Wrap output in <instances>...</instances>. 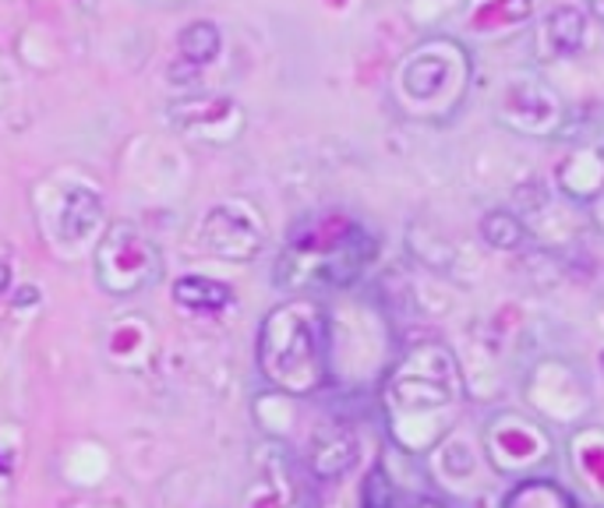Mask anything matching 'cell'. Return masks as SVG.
Returning <instances> with one entry per match:
<instances>
[{"label":"cell","instance_id":"cell-3","mask_svg":"<svg viewBox=\"0 0 604 508\" xmlns=\"http://www.w3.org/2000/svg\"><path fill=\"white\" fill-rule=\"evenodd\" d=\"M163 276L160 247L128 223H117L103 233L96 247V279L107 294L128 297L153 286Z\"/></svg>","mask_w":604,"mask_h":508},{"label":"cell","instance_id":"cell-12","mask_svg":"<svg viewBox=\"0 0 604 508\" xmlns=\"http://www.w3.org/2000/svg\"><path fill=\"white\" fill-rule=\"evenodd\" d=\"M8 283H11V273H8V265H4V262H0V294H4V290H8Z\"/></svg>","mask_w":604,"mask_h":508},{"label":"cell","instance_id":"cell-11","mask_svg":"<svg viewBox=\"0 0 604 508\" xmlns=\"http://www.w3.org/2000/svg\"><path fill=\"white\" fill-rule=\"evenodd\" d=\"M350 466H354V438H340V442H326L318 445L315 452V473L318 477H340V473H347Z\"/></svg>","mask_w":604,"mask_h":508},{"label":"cell","instance_id":"cell-8","mask_svg":"<svg viewBox=\"0 0 604 508\" xmlns=\"http://www.w3.org/2000/svg\"><path fill=\"white\" fill-rule=\"evenodd\" d=\"M177 46H180L184 60L209 64V60H216V54H220L223 40H220V29H216L212 22H191L188 29L180 32Z\"/></svg>","mask_w":604,"mask_h":508},{"label":"cell","instance_id":"cell-7","mask_svg":"<svg viewBox=\"0 0 604 508\" xmlns=\"http://www.w3.org/2000/svg\"><path fill=\"white\" fill-rule=\"evenodd\" d=\"M99 216H103V201H99L96 191H72V198H67V206H64V216H61V230L67 241H81V236L92 233Z\"/></svg>","mask_w":604,"mask_h":508},{"label":"cell","instance_id":"cell-13","mask_svg":"<svg viewBox=\"0 0 604 508\" xmlns=\"http://www.w3.org/2000/svg\"><path fill=\"white\" fill-rule=\"evenodd\" d=\"M32 300H36V290H29V294L22 290V294H19V308H22V303H32Z\"/></svg>","mask_w":604,"mask_h":508},{"label":"cell","instance_id":"cell-2","mask_svg":"<svg viewBox=\"0 0 604 508\" xmlns=\"http://www.w3.org/2000/svg\"><path fill=\"white\" fill-rule=\"evenodd\" d=\"M375 236L336 216L305 219L276 265L279 286H350L375 258Z\"/></svg>","mask_w":604,"mask_h":508},{"label":"cell","instance_id":"cell-10","mask_svg":"<svg viewBox=\"0 0 604 508\" xmlns=\"http://www.w3.org/2000/svg\"><path fill=\"white\" fill-rule=\"evenodd\" d=\"M583 32H586V19H583V14L573 8V11H569V25H562V8H559V11L545 22V49H548L551 57H559V40H562V36H565L569 49H580Z\"/></svg>","mask_w":604,"mask_h":508},{"label":"cell","instance_id":"cell-5","mask_svg":"<svg viewBox=\"0 0 604 508\" xmlns=\"http://www.w3.org/2000/svg\"><path fill=\"white\" fill-rule=\"evenodd\" d=\"M442 49H446V43H439V46L431 43L425 49H417L410 64H403V71H399L403 92H407L410 103L421 110H431V96L439 99L442 92H449V85L460 81V67L452 64V57H460V49L452 46L449 57Z\"/></svg>","mask_w":604,"mask_h":508},{"label":"cell","instance_id":"cell-6","mask_svg":"<svg viewBox=\"0 0 604 508\" xmlns=\"http://www.w3.org/2000/svg\"><path fill=\"white\" fill-rule=\"evenodd\" d=\"M174 300L180 303L184 311L216 314L233 300V294H230L227 283H216V279H206V276H180L174 283Z\"/></svg>","mask_w":604,"mask_h":508},{"label":"cell","instance_id":"cell-4","mask_svg":"<svg viewBox=\"0 0 604 508\" xmlns=\"http://www.w3.org/2000/svg\"><path fill=\"white\" fill-rule=\"evenodd\" d=\"M206 247L223 262H248L262 247V227L259 219L241 206H220L212 209L201 230Z\"/></svg>","mask_w":604,"mask_h":508},{"label":"cell","instance_id":"cell-1","mask_svg":"<svg viewBox=\"0 0 604 508\" xmlns=\"http://www.w3.org/2000/svg\"><path fill=\"white\" fill-rule=\"evenodd\" d=\"M329 321L315 300H287L265 314L259 371L283 396H315L329 375Z\"/></svg>","mask_w":604,"mask_h":508},{"label":"cell","instance_id":"cell-9","mask_svg":"<svg viewBox=\"0 0 604 508\" xmlns=\"http://www.w3.org/2000/svg\"><path fill=\"white\" fill-rule=\"evenodd\" d=\"M481 236L498 251H516L524 244V223L513 212H488L481 219Z\"/></svg>","mask_w":604,"mask_h":508}]
</instances>
